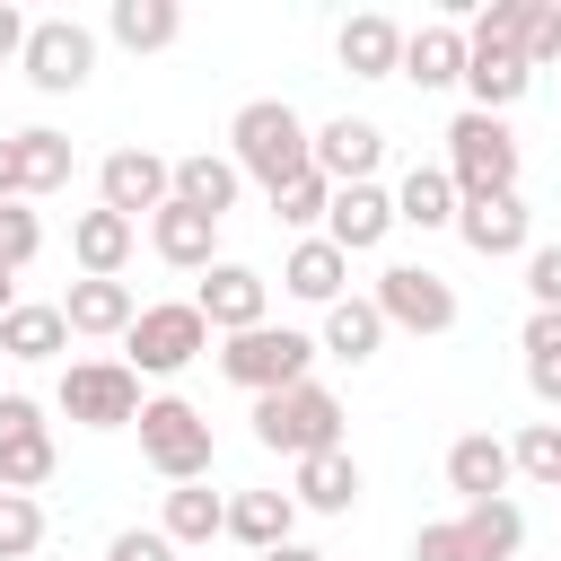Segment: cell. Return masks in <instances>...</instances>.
<instances>
[{
    "mask_svg": "<svg viewBox=\"0 0 561 561\" xmlns=\"http://www.w3.org/2000/svg\"><path fill=\"white\" fill-rule=\"evenodd\" d=\"M26 26H35V18H26L18 0H0V61H18V53H26Z\"/></svg>",
    "mask_w": 561,
    "mask_h": 561,
    "instance_id": "cell-42",
    "label": "cell"
},
{
    "mask_svg": "<svg viewBox=\"0 0 561 561\" xmlns=\"http://www.w3.org/2000/svg\"><path fill=\"white\" fill-rule=\"evenodd\" d=\"M44 543V500H26V491H0V561H26Z\"/></svg>",
    "mask_w": 561,
    "mask_h": 561,
    "instance_id": "cell-36",
    "label": "cell"
},
{
    "mask_svg": "<svg viewBox=\"0 0 561 561\" xmlns=\"http://www.w3.org/2000/svg\"><path fill=\"white\" fill-rule=\"evenodd\" d=\"M105 561H175V543H167L158 526H123V535L105 543Z\"/></svg>",
    "mask_w": 561,
    "mask_h": 561,
    "instance_id": "cell-41",
    "label": "cell"
},
{
    "mask_svg": "<svg viewBox=\"0 0 561 561\" xmlns=\"http://www.w3.org/2000/svg\"><path fill=\"white\" fill-rule=\"evenodd\" d=\"M307 149H316V131H307V114H298L289 96H254V105H237V123H228V158H237V175H254L263 193H280L289 175H307Z\"/></svg>",
    "mask_w": 561,
    "mask_h": 561,
    "instance_id": "cell-1",
    "label": "cell"
},
{
    "mask_svg": "<svg viewBox=\"0 0 561 561\" xmlns=\"http://www.w3.org/2000/svg\"><path fill=\"white\" fill-rule=\"evenodd\" d=\"M526 298L561 307V245H526Z\"/></svg>",
    "mask_w": 561,
    "mask_h": 561,
    "instance_id": "cell-40",
    "label": "cell"
},
{
    "mask_svg": "<svg viewBox=\"0 0 561 561\" xmlns=\"http://www.w3.org/2000/svg\"><path fill=\"white\" fill-rule=\"evenodd\" d=\"M9 149H18V202H35V193H61V184H70V140H61L53 123L9 131Z\"/></svg>",
    "mask_w": 561,
    "mask_h": 561,
    "instance_id": "cell-28",
    "label": "cell"
},
{
    "mask_svg": "<svg viewBox=\"0 0 561 561\" xmlns=\"http://www.w3.org/2000/svg\"><path fill=\"white\" fill-rule=\"evenodd\" d=\"M508 465H517L526 482H552V491H561V421H526V430L508 438Z\"/></svg>",
    "mask_w": 561,
    "mask_h": 561,
    "instance_id": "cell-35",
    "label": "cell"
},
{
    "mask_svg": "<svg viewBox=\"0 0 561 561\" xmlns=\"http://www.w3.org/2000/svg\"><path fill=\"white\" fill-rule=\"evenodd\" d=\"M123 351H131V359H123L131 377H175V368H193V359L210 351V324H202L193 298H167V307H140V316H131Z\"/></svg>",
    "mask_w": 561,
    "mask_h": 561,
    "instance_id": "cell-6",
    "label": "cell"
},
{
    "mask_svg": "<svg viewBox=\"0 0 561 561\" xmlns=\"http://www.w3.org/2000/svg\"><path fill=\"white\" fill-rule=\"evenodd\" d=\"M219 377H228V386H245V394L307 386V377H316V333H298V324H254V333H228Z\"/></svg>",
    "mask_w": 561,
    "mask_h": 561,
    "instance_id": "cell-4",
    "label": "cell"
},
{
    "mask_svg": "<svg viewBox=\"0 0 561 561\" xmlns=\"http://www.w3.org/2000/svg\"><path fill=\"white\" fill-rule=\"evenodd\" d=\"M465 88H473V114H500V123H508V105L535 88V70L517 61V44L473 35V26H465Z\"/></svg>",
    "mask_w": 561,
    "mask_h": 561,
    "instance_id": "cell-13",
    "label": "cell"
},
{
    "mask_svg": "<svg viewBox=\"0 0 561 561\" xmlns=\"http://www.w3.org/2000/svg\"><path fill=\"white\" fill-rule=\"evenodd\" d=\"M53 307H61V324H70V333H88V342H114V333H131V316H140V298H131L123 280H70Z\"/></svg>",
    "mask_w": 561,
    "mask_h": 561,
    "instance_id": "cell-19",
    "label": "cell"
},
{
    "mask_svg": "<svg viewBox=\"0 0 561 561\" xmlns=\"http://www.w3.org/2000/svg\"><path fill=\"white\" fill-rule=\"evenodd\" d=\"M158 535H167L175 552H184V543H210V535H228V500H219V491H202V482H175V491H167Z\"/></svg>",
    "mask_w": 561,
    "mask_h": 561,
    "instance_id": "cell-30",
    "label": "cell"
},
{
    "mask_svg": "<svg viewBox=\"0 0 561 561\" xmlns=\"http://www.w3.org/2000/svg\"><path fill=\"white\" fill-rule=\"evenodd\" d=\"M0 202H18V149L0 140Z\"/></svg>",
    "mask_w": 561,
    "mask_h": 561,
    "instance_id": "cell-43",
    "label": "cell"
},
{
    "mask_svg": "<svg viewBox=\"0 0 561 561\" xmlns=\"http://www.w3.org/2000/svg\"><path fill=\"white\" fill-rule=\"evenodd\" d=\"M131 219H114L105 202L96 210H79L70 219V254H79V280H123V263H131Z\"/></svg>",
    "mask_w": 561,
    "mask_h": 561,
    "instance_id": "cell-22",
    "label": "cell"
},
{
    "mask_svg": "<svg viewBox=\"0 0 561 561\" xmlns=\"http://www.w3.org/2000/svg\"><path fill=\"white\" fill-rule=\"evenodd\" d=\"M394 228H456V184L447 167H412L394 184Z\"/></svg>",
    "mask_w": 561,
    "mask_h": 561,
    "instance_id": "cell-32",
    "label": "cell"
},
{
    "mask_svg": "<svg viewBox=\"0 0 561 561\" xmlns=\"http://www.w3.org/2000/svg\"><path fill=\"white\" fill-rule=\"evenodd\" d=\"M526 543V517L517 500H473L465 517H438L412 535V561H517Z\"/></svg>",
    "mask_w": 561,
    "mask_h": 561,
    "instance_id": "cell-5",
    "label": "cell"
},
{
    "mask_svg": "<svg viewBox=\"0 0 561 561\" xmlns=\"http://www.w3.org/2000/svg\"><path fill=\"white\" fill-rule=\"evenodd\" d=\"M386 237H394V193H386V184H342L333 210H324V245L368 254V245H386Z\"/></svg>",
    "mask_w": 561,
    "mask_h": 561,
    "instance_id": "cell-17",
    "label": "cell"
},
{
    "mask_svg": "<svg viewBox=\"0 0 561 561\" xmlns=\"http://www.w3.org/2000/svg\"><path fill=\"white\" fill-rule=\"evenodd\" d=\"M508 438H491V430H465L456 447H447V491H465V508L473 500H508Z\"/></svg>",
    "mask_w": 561,
    "mask_h": 561,
    "instance_id": "cell-20",
    "label": "cell"
},
{
    "mask_svg": "<svg viewBox=\"0 0 561 561\" xmlns=\"http://www.w3.org/2000/svg\"><path fill=\"white\" fill-rule=\"evenodd\" d=\"M237 193H245L237 158H219V149H193V158H175V202H184V210H202V219H228V210H237Z\"/></svg>",
    "mask_w": 561,
    "mask_h": 561,
    "instance_id": "cell-23",
    "label": "cell"
},
{
    "mask_svg": "<svg viewBox=\"0 0 561 561\" xmlns=\"http://www.w3.org/2000/svg\"><path fill=\"white\" fill-rule=\"evenodd\" d=\"M105 26H114V44H131V53H167V44L184 35V9H175V0H114Z\"/></svg>",
    "mask_w": 561,
    "mask_h": 561,
    "instance_id": "cell-31",
    "label": "cell"
},
{
    "mask_svg": "<svg viewBox=\"0 0 561 561\" xmlns=\"http://www.w3.org/2000/svg\"><path fill=\"white\" fill-rule=\"evenodd\" d=\"M131 430H140V456H149L167 482H202V473H210V421H202L184 394H149Z\"/></svg>",
    "mask_w": 561,
    "mask_h": 561,
    "instance_id": "cell-7",
    "label": "cell"
},
{
    "mask_svg": "<svg viewBox=\"0 0 561 561\" xmlns=\"http://www.w3.org/2000/svg\"><path fill=\"white\" fill-rule=\"evenodd\" d=\"M35 245H44V219H35L26 202H0V272H9V280L35 263Z\"/></svg>",
    "mask_w": 561,
    "mask_h": 561,
    "instance_id": "cell-39",
    "label": "cell"
},
{
    "mask_svg": "<svg viewBox=\"0 0 561 561\" xmlns=\"http://www.w3.org/2000/svg\"><path fill=\"white\" fill-rule=\"evenodd\" d=\"M254 438L272 447V456H324V447H342V394L333 386H280V394H254Z\"/></svg>",
    "mask_w": 561,
    "mask_h": 561,
    "instance_id": "cell-2",
    "label": "cell"
},
{
    "mask_svg": "<svg viewBox=\"0 0 561 561\" xmlns=\"http://www.w3.org/2000/svg\"><path fill=\"white\" fill-rule=\"evenodd\" d=\"M149 245H158V263H175V272H210L219 254V219H202V210H184V202H167L158 219H149Z\"/></svg>",
    "mask_w": 561,
    "mask_h": 561,
    "instance_id": "cell-26",
    "label": "cell"
},
{
    "mask_svg": "<svg viewBox=\"0 0 561 561\" xmlns=\"http://www.w3.org/2000/svg\"><path fill=\"white\" fill-rule=\"evenodd\" d=\"M342 280H351V254H342V245H324V237H298V245H289V263H280V289H289V298H307V307H333V298H342Z\"/></svg>",
    "mask_w": 561,
    "mask_h": 561,
    "instance_id": "cell-27",
    "label": "cell"
},
{
    "mask_svg": "<svg viewBox=\"0 0 561 561\" xmlns=\"http://www.w3.org/2000/svg\"><path fill=\"white\" fill-rule=\"evenodd\" d=\"M526 386L543 403H561V307H535L526 316Z\"/></svg>",
    "mask_w": 561,
    "mask_h": 561,
    "instance_id": "cell-34",
    "label": "cell"
},
{
    "mask_svg": "<svg viewBox=\"0 0 561 561\" xmlns=\"http://www.w3.org/2000/svg\"><path fill=\"white\" fill-rule=\"evenodd\" d=\"M9 307H18V280H9V272H0V316H9Z\"/></svg>",
    "mask_w": 561,
    "mask_h": 561,
    "instance_id": "cell-45",
    "label": "cell"
},
{
    "mask_svg": "<svg viewBox=\"0 0 561 561\" xmlns=\"http://www.w3.org/2000/svg\"><path fill=\"white\" fill-rule=\"evenodd\" d=\"M96 202L114 210V219H158L167 202H175V158H158V149H114L105 167H96Z\"/></svg>",
    "mask_w": 561,
    "mask_h": 561,
    "instance_id": "cell-10",
    "label": "cell"
},
{
    "mask_svg": "<svg viewBox=\"0 0 561 561\" xmlns=\"http://www.w3.org/2000/svg\"><path fill=\"white\" fill-rule=\"evenodd\" d=\"M53 482V430L35 394H0V491H44Z\"/></svg>",
    "mask_w": 561,
    "mask_h": 561,
    "instance_id": "cell-12",
    "label": "cell"
},
{
    "mask_svg": "<svg viewBox=\"0 0 561 561\" xmlns=\"http://www.w3.org/2000/svg\"><path fill=\"white\" fill-rule=\"evenodd\" d=\"M53 403H61V412H70L79 430H131L149 394H140V377H131L123 359H70V368H61V394H53Z\"/></svg>",
    "mask_w": 561,
    "mask_h": 561,
    "instance_id": "cell-8",
    "label": "cell"
},
{
    "mask_svg": "<svg viewBox=\"0 0 561 561\" xmlns=\"http://www.w3.org/2000/svg\"><path fill=\"white\" fill-rule=\"evenodd\" d=\"M368 298H377V316L403 324V333H447V324H456V289H447L430 263H386Z\"/></svg>",
    "mask_w": 561,
    "mask_h": 561,
    "instance_id": "cell-11",
    "label": "cell"
},
{
    "mask_svg": "<svg viewBox=\"0 0 561 561\" xmlns=\"http://www.w3.org/2000/svg\"><path fill=\"white\" fill-rule=\"evenodd\" d=\"M333 53H342L351 79H394V70H403V26H394L386 9H359V18H342Z\"/></svg>",
    "mask_w": 561,
    "mask_h": 561,
    "instance_id": "cell-18",
    "label": "cell"
},
{
    "mask_svg": "<svg viewBox=\"0 0 561 561\" xmlns=\"http://www.w3.org/2000/svg\"><path fill=\"white\" fill-rule=\"evenodd\" d=\"M377 158H386V131L377 123H359V114H342V123H324L316 131V149H307V167L342 193V184H377Z\"/></svg>",
    "mask_w": 561,
    "mask_h": 561,
    "instance_id": "cell-15",
    "label": "cell"
},
{
    "mask_svg": "<svg viewBox=\"0 0 561 561\" xmlns=\"http://www.w3.org/2000/svg\"><path fill=\"white\" fill-rule=\"evenodd\" d=\"M18 70H26V88L70 96V88H88V70H96V35H88L79 18H35V26H26Z\"/></svg>",
    "mask_w": 561,
    "mask_h": 561,
    "instance_id": "cell-9",
    "label": "cell"
},
{
    "mask_svg": "<svg viewBox=\"0 0 561 561\" xmlns=\"http://www.w3.org/2000/svg\"><path fill=\"white\" fill-rule=\"evenodd\" d=\"M263 561H324L316 543H280V552H263Z\"/></svg>",
    "mask_w": 561,
    "mask_h": 561,
    "instance_id": "cell-44",
    "label": "cell"
},
{
    "mask_svg": "<svg viewBox=\"0 0 561 561\" xmlns=\"http://www.w3.org/2000/svg\"><path fill=\"white\" fill-rule=\"evenodd\" d=\"M377 342H386L377 298H351V289H342V298L324 307V342H316V351H333V359H351V368H359V359H377Z\"/></svg>",
    "mask_w": 561,
    "mask_h": 561,
    "instance_id": "cell-29",
    "label": "cell"
},
{
    "mask_svg": "<svg viewBox=\"0 0 561 561\" xmlns=\"http://www.w3.org/2000/svg\"><path fill=\"white\" fill-rule=\"evenodd\" d=\"M193 307H202V324H210V333H254V324H263V307H272V289H263V272H254V263H210V272H202V289H193Z\"/></svg>",
    "mask_w": 561,
    "mask_h": 561,
    "instance_id": "cell-14",
    "label": "cell"
},
{
    "mask_svg": "<svg viewBox=\"0 0 561 561\" xmlns=\"http://www.w3.org/2000/svg\"><path fill=\"white\" fill-rule=\"evenodd\" d=\"M61 342H70L61 307H26V298H18V307L0 316V351H9V359H53Z\"/></svg>",
    "mask_w": 561,
    "mask_h": 561,
    "instance_id": "cell-33",
    "label": "cell"
},
{
    "mask_svg": "<svg viewBox=\"0 0 561 561\" xmlns=\"http://www.w3.org/2000/svg\"><path fill=\"white\" fill-rule=\"evenodd\" d=\"M456 237H465L482 263H500V254H526V245H535V210H526L517 193H482V202H456Z\"/></svg>",
    "mask_w": 561,
    "mask_h": 561,
    "instance_id": "cell-16",
    "label": "cell"
},
{
    "mask_svg": "<svg viewBox=\"0 0 561 561\" xmlns=\"http://www.w3.org/2000/svg\"><path fill=\"white\" fill-rule=\"evenodd\" d=\"M447 184L456 202H482V193H517V131L500 114H456L447 123Z\"/></svg>",
    "mask_w": 561,
    "mask_h": 561,
    "instance_id": "cell-3",
    "label": "cell"
},
{
    "mask_svg": "<svg viewBox=\"0 0 561 561\" xmlns=\"http://www.w3.org/2000/svg\"><path fill=\"white\" fill-rule=\"evenodd\" d=\"M289 500H298V508H316V517H351V500H359V465H351V447L298 456V482H289Z\"/></svg>",
    "mask_w": 561,
    "mask_h": 561,
    "instance_id": "cell-24",
    "label": "cell"
},
{
    "mask_svg": "<svg viewBox=\"0 0 561 561\" xmlns=\"http://www.w3.org/2000/svg\"><path fill=\"white\" fill-rule=\"evenodd\" d=\"M394 79H412V88H456V79H465V26H447V18L403 26V70H394Z\"/></svg>",
    "mask_w": 561,
    "mask_h": 561,
    "instance_id": "cell-21",
    "label": "cell"
},
{
    "mask_svg": "<svg viewBox=\"0 0 561 561\" xmlns=\"http://www.w3.org/2000/svg\"><path fill=\"white\" fill-rule=\"evenodd\" d=\"M272 210H280V228H316V219L333 210V184H324V175L307 167V175H289V184L272 193Z\"/></svg>",
    "mask_w": 561,
    "mask_h": 561,
    "instance_id": "cell-37",
    "label": "cell"
},
{
    "mask_svg": "<svg viewBox=\"0 0 561 561\" xmlns=\"http://www.w3.org/2000/svg\"><path fill=\"white\" fill-rule=\"evenodd\" d=\"M289 526H298V500H289V491H237V500H228V535H237L254 561L280 552V543H298Z\"/></svg>",
    "mask_w": 561,
    "mask_h": 561,
    "instance_id": "cell-25",
    "label": "cell"
},
{
    "mask_svg": "<svg viewBox=\"0 0 561 561\" xmlns=\"http://www.w3.org/2000/svg\"><path fill=\"white\" fill-rule=\"evenodd\" d=\"M517 61H526V70L561 61V0H526V26H517Z\"/></svg>",
    "mask_w": 561,
    "mask_h": 561,
    "instance_id": "cell-38",
    "label": "cell"
}]
</instances>
